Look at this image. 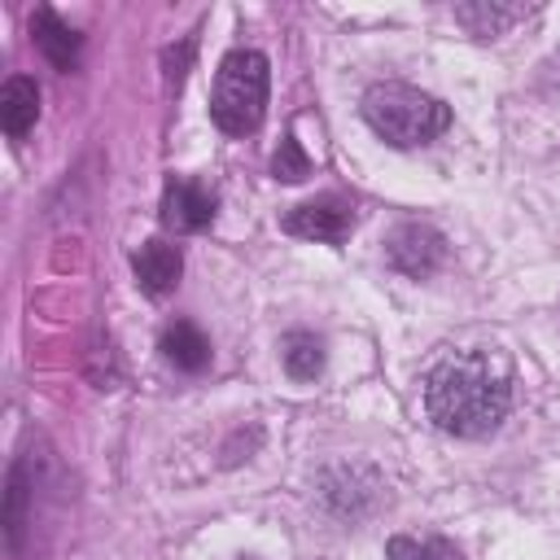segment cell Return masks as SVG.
I'll use <instances>...</instances> for the list:
<instances>
[{
    "label": "cell",
    "mask_w": 560,
    "mask_h": 560,
    "mask_svg": "<svg viewBox=\"0 0 560 560\" xmlns=\"http://www.w3.org/2000/svg\"><path fill=\"white\" fill-rule=\"evenodd\" d=\"M512 407V359L494 346L442 350L424 372V411L442 433L481 438Z\"/></svg>",
    "instance_id": "1"
},
{
    "label": "cell",
    "mask_w": 560,
    "mask_h": 560,
    "mask_svg": "<svg viewBox=\"0 0 560 560\" xmlns=\"http://www.w3.org/2000/svg\"><path fill=\"white\" fill-rule=\"evenodd\" d=\"M363 118L385 144L416 149V144H429L438 131H446L451 109L438 96H429L411 83L385 79V83H372L363 92Z\"/></svg>",
    "instance_id": "2"
},
{
    "label": "cell",
    "mask_w": 560,
    "mask_h": 560,
    "mask_svg": "<svg viewBox=\"0 0 560 560\" xmlns=\"http://www.w3.org/2000/svg\"><path fill=\"white\" fill-rule=\"evenodd\" d=\"M267 88H271V66L258 48H232L219 61L214 92H210V118L228 136H249L258 131L267 114Z\"/></svg>",
    "instance_id": "3"
},
{
    "label": "cell",
    "mask_w": 560,
    "mask_h": 560,
    "mask_svg": "<svg viewBox=\"0 0 560 560\" xmlns=\"http://www.w3.org/2000/svg\"><path fill=\"white\" fill-rule=\"evenodd\" d=\"M350 223H354V210H350V201L346 197H337V192H324V197H311V201H302V206H293L289 214H284V232L289 236H302V241H341L346 232H350Z\"/></svg>",
    "instance_id": "4"
},
{
    "label": "cell",
    "mask_w": 560,
    "mask_h": 560,
    "mask_svg": "<svg viewBox=\"0 0 560 560\" xmlns=\"http://www.w3.org/2000/svg\"><path fill=\"white\" fill-rule=\"evenodd\" d=\"M385 254H389V262H394L402 276L424 280L429 271L442 267L446 241H442V232L429 228V223H402V228H394V236L385 241Z\"/></svg>",
    "instance_id": "5"
},
{
    "label": "cell",
    "mask_w": 560,
    "mask_h": 560,
    "mask_svg": "<svg viewBox=\"0 0 560 560\" xmlns=\"http://www.w3.org/2000/svg\"><path fill=\"white\" fill-rule=\"evenodd\" d=\"M214 219V192L197 179H171L162 188V223L171 232H201Z\"/></svg>",
    "instance_id": "6"
},
{
    "label": "cell",
    "mask_w": 560,
    "mask_h": 560,
    "mask_svg": "<svg viewBox=\"0 0 560 560\" xmlns=\"http://www.w3.org/2000/svg\"><path fill=\"white\" fill-rule=\"evenodd\" d=\"M131 271H136V280H140V289L149 298H166L184 276V258H179V249L171 241H144L131 254Z\"/></svg>",
    "instance_id": "7"
},
{
    "label": "cell",
    "mask_w": 560,
    "mask_h": 560,
    "mask_svg": "<svg viewBox=\"0 0 560 560\" xmlns=\"http://www.w3.org/2000/svg\"><path fill=\"white\" fill-rule=\"evenodd\" d=\"M35 118H39V88H35V79L9 74L4 88H0V127H4V136L22 140L35 127Z\"/></svg>",
    "instance_id": "8"
},
{
    "label": "cell",
    "mask_w": 560,
    "mask_h": 560,
    "mask_svg": "<svg viewBox=\"0 0 560 560\" xmlns=\"http://www.w3.org/2000/svg\"><path fill=\"white\" fill-rule=\"evenodd\" d=\"M31 39H35V48L48 57V66H57V70H74V61H79V35L52 13V9H39L35 18H31Z\"/></svg>",
    "instance_id": "9"
},
{
    "label": "cell",
    "mask_w": 560,
    "mask_h": 560,
    "mask_svg": "<svg viewBox=\"0 0 560 560\" xmlns=\"http://www.w3.org/2000/svg\"><path fill=\"white\" fill-rule=\"evenodd\" d=\"M162 354H166L179 372H201V368L210 363V341H206V332H201L197 324L175 319V324L162 328Z\"/></svg>",
    "instance_id": "10"
},
{
    "label": "cell",
    "mask_w": 560,
    "mask_h": 560,
    "mask_svg": "<svg viewBox=\"0 0 560 560\" xmlns=\"http://www.w3.org/2000/svg\"><path fill=\"white\" fill-rule=\"evenodd\" d=\"M280 359H284V372H289L293 381H315V376L324 372V341H319L315 332L298 328V332L284 337Z\"/></svg>",
    "instance_id": "11"
},
{
    "label": "cell",
    "mask_w": 560,
    "mask_h": 560,
    "mask_svg": "<svg viewBox=\"0 0 560 560\" xmlns=\"http://www.w3.org/2000/svg\"><path fill=\"white\" fill-rule=\"evenodd\" d=\"M516 18H525V4H490V0H477V4H459L455 9V22H464L472 35H499Z\"/></svg>",
    "instance_id": "12"
},
{
    "label": "cell",
    "mask_w": 560,
    "mask_h": 560,
    "mask_svg": "<svg viewBox=\"0 0 560 560\" xmlns=\"http://www.w3.org/2000/svg\"><path fill=\"white\" fill-rule=\"evenodd\" d=\"M385 560H464L459 547L451 538H411V534H394L385 542Z\"/></svg>",
    "instance_id": "13"
},
{
    "label": "cell",
    "mask_w": 560,
    "mask_h": 560,
    "mask_svg": "<svg viewBox=\"0 0 560 560\" xmlns=\"http://www.w3.org/2000/svg\"><path fill=\"white\" fill-rule=\"evenodd\" d=\"M22 529H26V464L18 459L9 468V490H4V534L13 551L22 547Z\"/></svg>",
    "instance_id": "14"
},
{
    "label": "cell",
    "mask_w": 560,
    "mask_h": 560,
    "mask_svg": "<svg viewBox=\"0 0 560 560\" xmlns=\"http://www.w3.org/2000/svg\"><path fill=\"white\" fill-rule=\"evenodd\" d=\"M271 175L284 179V184H298V179L311 175V158L302 153L298 136H284V140H280V149L271 153Z\"/></svg>",
    "instance_id": "15"
}]
</instances>
